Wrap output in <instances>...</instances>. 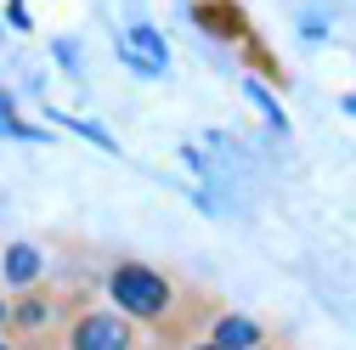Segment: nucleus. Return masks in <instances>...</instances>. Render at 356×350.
<instances>
[{"label":"nucleus","instance_id":"nucleus-1","mask_svg":"<svg viewBox=\"0 0 356 350\" xmlns=\"http://www.w3.org/2000/svg\"><path fill=\"white\" fill-rule=\"evenodd\" d=\"M113 299L124 305L130 317H159L164 305H170V288H164V277L147 272V266H119V272H113Z\"/></svg>","mask_w":356,"mask_h":350},{"label":"nucleus","instance_id":"nucleus-2","mask_svg":"<svg viewBox=\"0 0 356 350\" xmlns=\"http://www.w3.org/2000/svg\"><path fill=\"white\" fill-rule=\"evenodd\" d=\"M74 350H130V328H124V317H108V311L79 317V328H74Z\"/></svg>","mask_w":356,"mask_h":350},{"label":"nucleus","instance_id":"nucleus-3","mask_svg":"<svg viewBox=\"0 0 356 350\" xmlns=\"http://www.w3.org/2000/svg\"><path fill=\"white\" fill-rule=\"evenodd\" d=\"M215 344H220V350H254V344H260V328H254L249 317H220Z\"/></svg>","mask_w":356,"mask_h":350},{"label":"nucleus","instance_id":"nucleus-4","mask_svg":"<svg viewBox=\"0 0 356 350\" xmlns=\"http://www.w3.org/2000/svg\"><path fill=\"white\" fill-rule=\"evenodd\" d=\"M34 277H40V254H34L29 243H12V249H6V283H12V288H29Z\"/></svg>","mask_w":356,"mask_h":350},{"label":"nucleus","instance_id":"nucleus-5","mask_svg":"<svg viewBox=\"0 0 356 350\" xmlns=\"http://www.w3.org/2000/svg\"><path fill=\"white\" fill-rule=\"evenodd\" d=\"M0 136H17V142H46L34 124H23V119H17V108H12V91H0Z\"/></svg>","mask_w":356,"mask_h":350},{"label":"nucleus","instance_id":"nucleus-6","mask_svg":"<svg viewBox=\"0 0 356 350\" xmlns=\"http://www.w3.org/2000/svg\"><path fill=\"white\" fill-rule=\"evenodd\" d=\"M249 97H254V108H260L266 119H272V130H289V119L277 113V102H272V97H266V91H260V85H249Z\"/></svg>","mask_w":356,"mask_h":350},{"label":"nucleus","instance_id":"nucleus-7","mask_svg":"<svg viewBox=\"0 0 356 350\" xmlns=\"http://www.w3.org/2000/svg\"><path fill=\"white\" fill-rule=\"evenodd\" d=\"M204 350H220V344H204Z\"/></svg>","mask_w":356,"mask_h":350},{"label":"nucleus","instance_id":"nucleus-8","mask_svg":"<svg viewBox=\"0 0 356 350\" xmlns=\"http://www.w3.org/2000/svg\"><path fill=\"white\" fill-rule=\"evenodd\" d=\"M0 317H6V305H0Z\"/></svg>","mask_w":356,"mask_h":350},{"label":"nucleus","instance_id":"nucleus-9","mask_svg":"<svg viewBox=\"0 0 356 350\" xmlns=\"http://www.w3.org/2000/svg\"><path fill=\"white\" fill-rule=\"evenodd\" d=\"M0 350H6V344H0Z\"/></svg>","mask_w":356,"mask_h":350}]
</instances>
